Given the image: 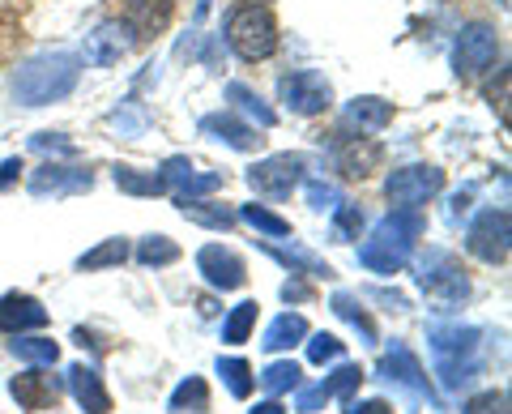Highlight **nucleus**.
I'll return each instance as SVG.
<instances>
[{
  "mask_svg": "<svg viewBox=\"0 0 512 414\" xmlns=\"http://www.w3.org/2000/svg\"><path fill=\"white\" fill-rule=\"evenodd\" d=\"M77 77H82V60L73 52H43L13 73V99L22 107L56 103L77 86Z\"/></svg>",
  "mask_w": 512,
  "mask_h": 414,
  "instance_id": "1",
  "label": "nucleus"
},
{
  "mask_svg": "<svg viewBox=\"0 0 512 414\" xmlns=\"http://www.w3.org/2000/svg\"><path fill=\"white\" fill-rule=\"evenodd\" d=\"M423 231H427V222L419 210H397L384 222H376L372 240L359 248V261L372 269V274H397V269L410 261L414 240H419Z\"/></svg>",
  "mask_w": 512,
  "mask_h": 414,
  "instance_id": "2",
  "label": "nucleus"
},
{
  "mask_svg": "<svg viewBox=\"0 0 512 414\" xmlns=\"http://www.w3.org/2000/svg\"><path fill=\"white\" fill-rule=\"evenodd\" d=\"M227 43L239 60H269L278 52V22L265 5H235L227 13Z\"/></svg>",
  "mask_w": 512,
  "mask_h": 414,
  "instance_id": "3",
  "label": "nucleus"
},
{
  "mask_svg": "<svg viewBox=\"0 0 512 414\" xmlns=\"http://www.w3.org/2000/svg\"><path fill=\"white\" fill-rule=\"evenodd\" d=\"M478 329H461V325H448V329H431V355H436V372L444 380V389H461L466 380H474L478 372Z\"/></svg>",
  "mask_w": 512,
  "mask_h": 414,
  "instance_id": "4",
  "label": "nucleus"
},
{
  "mask_svg": "<svg viewBox=\"0 0 512 414\" xmlns=\"http://www.w3.org/2000/svg\"><path fill=\"white\" fill-rule=\"evenodd\" d=\"M419 286L427 291V299H436V304H461V299H470L466 269L448 257V252H427L419 261Z\"/></svg>",
  "mask_w": 512,
  "mask_h": 414,
  "instance_id": "5",
  "label": "nucleus"
},
{
  "mask_svg": "<svg viewBox=\"0 0 512 414\" xmlns=\"http://www.w3.org/2000/svg\"><path fill=\"white\" fill-rule=\"evenodd\" d=\"M495 60H500V39H495V30L474 22L457 35L453 43V69L457 77H466V82H474V77H483L487 69H495Z\"/></svg>",
  "mask_w": 512,
  "mask_h": 414,
  "instance_id": "6",
  "label": "nucleus"
},
{
  "mask_svg": "<svg viewBox=\"0 0 512 414\" xmlns=\"http://www.w3.org/2000/svg\"><path fill=\"white\" fill-rule=\"evenodd\" d=\"M508 240H512L508 210H483L470 222V231H466V248L474 252L478 261H487V265H504L508 261V248H512Z\"/></svg>",
  "mask_w": 512,
  "mask_h": 414,
  "instance_id": "7",
  "label": "nucleus"
},
{
  "mask_svg": "<svg viewBox=\"0 0 512 414\" xmlns=\"http://www.w3.org/2000/svg\"><path fill=\"white\" fill-rule=\"evenodd\" d=\"M440 188H444V171L419 163V167L393 171L389 180H384V197H389L393 205H402V210H419V205H427Z\"/></svg>",
  "mask_w": 512,
  "mask_h": 414,
  "instance_id": "8",
  "label": "nucleus"
},
{
  "mask_svg": "<svg viewBox=\"0 0 512 414\" xmlns=\"http://www.w3.org/2000/svg\"><path fill=\"white\" fill-rule=\"evenodd\" d=\"M278 99L291 107L295 116H320V111H329V103H333V86L316 69H299L278 82Z\"/></svg>",
  "mask_w": 512,
  "mask_h": 414,
  "instance_id": "9",
  "label": "nucleus"
},
{
  "mask_svg": "<svg viewBox=\"0 0 512 414\" xmlns=\"http://www.w3.org/2000/svg\"><path fill=\"white\" fill-rule=\"evenodd\" d=\"M303 154H274V158H261L252 171H248V184H252V193H261V197H291V188L303 180Z\"/></svg>",
  "mask_w": 512,
  "mask_h": 414,
  "instance_id": "10",
  "label": "nucleus"
},
{
  "mask_svg": "<svg viewBox=\"0 0 512 414\" xmlns=\"http://www.w3.org/2000/svg\"><path fill=\"white\" fill-rule=\"evenodd\" d=\"M94 175L86 167H60V163H43L30 175V193L35 197H73V193H90Z\"/></svg>",
  "mask_w": 512,
  "mask_h": 414,
  "instance_id": "11",
  "label": "nucleus"
},
{
  "mask_svg": "<svg viewBox=\"0 0 512 414\" xmlns=\"http://www.w3.org/2000/svg\"><path fill=\"white\" fill-rule=\"evenodd\" d=\"M359 380H363V368H359V363H342V368L333 372L329 380H320V385L303 389V393L295 397V410H299V414H312V410H320V406H329L333 397H342V402L350 406V393H355Z\"/></svg>",
  "mask_w": 512,
  "mask_h": 414,
  "instance_id": "12",
  "label": "nucleus"
},
{
  "mask_svg": "<svg viewBox=\"0 0 512 414\" xmlns=\"http://www.w3.org/2000/svg\"><path fill=\"white\" fill-rule=\"evenodd\" d=\"M197 269L205 274V282L218 286V291H239V286L248 282L244 261H239L231 248H222V244H205L197 252Z\"/></svg>",
  "mask_w": 512,
  "mask_h": 414,
  "instance_id": "13",
  "label": "nucleus"
},
{
  "mask_svg": "<svg viewBox=\"0 0 512 414\" xmlns=\"http://www.w3.org/2000/svg\"><path fill=\"white\" fill-rule=\"evenodd\" d=\"M9 393L18 397L22 410H47V406L60 402L64 380L47 376V372H26V376H13V380H9Z\"/></svg>",
  "mask_w": 512,
  "mask_h": 414,
  "instance_id": "14",
  "label": "nucleus"
},
{
  "mask_svg": "<svg viewBox=\"0 0 512 414\" xmlns=\"http://www.w3.org/2000/svg\"><path fill=\"white\" fill-rule=\"evenodd\" d=\"M380 376H384V380H397V385H406V389H414V393H427L431 402H436L427 372L419 368V359H414L410 346H402V342H393V350L380 359Z\"/></svg>",
  "mask_w": 512,
  "mask_h": 414,
  "instance_id": "15",
  "label": "nucleus"
},
{
  "mask_svg": "<svg viewBox=\"0 0 512 414\" xmlns=\"http://www.w3.org/2000/svg\"><path fill=\"white\" fill-rule=\"evenodd\" d=\"M133 43H137V39L128 35L124 22H103V26L86 39V60H90V65H99V69H107V65H116V60H120Z\"/></svg>",
  "mask_w": 512,
  "mask_h": 414,
  "instance_id": "16",
  "label": "nucleus"
},
{
  "mask_svg": "<svg viewBox=\"0 0 512 414\" xmlns=\"http://www.w3.org/2000/svg\"><path fill=\"white\" fill-rule=\"evenodd\" d=\"M171 0H124V26L133 39H150L167 26Z\"/></svg>",
  "mask_w": 512,
  "mask_h": 414,
  "instance_id": "17",
  "label": "nucleus"
},
{
  "mask_svg": "<svg viewBox=\"0 0 512 414\" xmlns=\"http://www.w3.org/2000/svg\"><path fill=\"white\" fill-rule=\"evenodd\" d=\"M69 389H73L77 406H82L86 414H107L111 410V397L103 389V376L94 372V368H86V363H73V368H69Z\"/></svg>",
  "mask_w": 512,
  "mask_h": 414,
  "instance_id": "18",
  "label": "nucleus"
},
{
  "mask_svg": "<svg viewBox=\"0 0 512 414\" xmlns=\"http://www.w3.org/2000/svg\"><path fill=\"white\" fill-rule=\"evenodd\" d=\"M338 171L346 175V180H363V175H372L376 167H380V146L376 141H367V137H359V141H342L338 146Z\"/></svg>",
  "mask_w": 512,
  "mask_h": 414,
  "instance_id": "19",
  "label": "nucleus"
},
{
  "mask_svg": "<svg viewBox=\"0 0 512 414\" xmlns=\"http://www.w3.org/2000/svg\"><path fill=\"white\" fill-rule=\"evenodd\" d=\"M39 325H47V308L39 304V299H30V295H5L0 299V329L22 333V329H39Z\"/></svg>",
  "mask_w": 512,
  "mask_h": 414,
  "instance_id": "20",
  "label": "nucleus"
},
{
  "mask_svg": "<svg viewBox=\"0 0 512 414\" xmlns=\"http://www.w3.org/2000/svg\"><path fill=\"white\" fill-rule=\"evenodd\" d=\"M201 129L210 133V137H218V141H227L231 150H256V141H261V137H256V133L248 129L244 120H235L231 111H218V116H205V120H201Z\"/></svg>",
  "mask_w": 512,
  "mask_h": 414,
  "instance_id": "21",
  "label": "nucleus"
},
{
  "mask_svg": "<svg viewBox=\"0 0 512 414\" xmlns=\"http://www.w3.org/2000/svg\"><path fill=\"white\" fill-rule=\"evenodd\" d=\"M308 338V321H303L299 312H282L274 325L265 329V338H261V346L269 350V355H278V350H291L295 342H303Z\"/></svg>",
  "mask_w": 512,
  "mask_h": 414,
  "instance_id": "22",
  "label": "nucleus"
},
{
  "mask_svg": "<svg viewBox=\"0 0 512 414\" xmlns=\"http://www.w3.org/2000/svg\"><path fill=\"white\" fill-rule=\"evenodd\" d=\"M346 120L359 124V129H367V133H380L384 124L393 120V103L376 99V94H363V99H355V103L346 107Z\"/></svg>",
  "mask_w": 512,
  "mask_h": 414,
  "instance_id": "23",
  "label": "nucleus"
},
{
  "mask_svg": "<svg viewBox=\"0 0 512 414\" xmlns=\"http://www.w3.org/2000/svg\"><path fill=\"white\" fill-rule=\"evenodd\" d=\"M227 99H231L239 111H244V116H252L256 124H261V129H274V124H278L274 111H269V107L261 103V94L248 90L244 82H231V86H227Z\"/></svg>",
  "mask_w": 512,
  "mask_h": 414,
  "instance_id": "24",
  "label": "nucleus"
},
{
  "mask_svg": "<svg viewBox=\"0 0 512 414\" xmlns=\"http://www.w3.org/2000/svg\"><path fill=\"white\" fill-rule=\"evenodd\" d=\"M116 188H120V193H133V197L167 193L163 175H154V171H137V167H116Z\"/></svg>",
  "mask_w": 512,
  "mask_h": 414,
  "instance_id": "25",
  "label": "nucleus"
},
{
  "mask_svg": "<svg viewBox=\"0 0 512 414\" xmlns=\"http://www.w3.org/2000/svg\"><path fill=\"white\" fill-rule=\"evenodd\" d=\"M222 188V171H192V175H184L180 184L171 188L175 193V205H184V201H201V197H210V193H218Z\"/></svg>",
  "mask_w": 512,
  "mask_h": 414,
  "instance_id": "26",
  "label": "nucleus"
},
{
  "mask_svg": "<svg viewBox=\"0 0 512 414\" xmlns=\"http://www.w3.org/2000/svg\"><path fill=\"white\" fill-rule=\"evenodd\" d=\"M180 214H184L188 222H201V227H210V231H231V227H235V214H231V210H222V205L184 201V205H180Z\"/></svg>",
  "mask_w": 512,
  "mask_h": 414,
  "instance_id": "27",
  "label": "nucleus"
},
{
  "mask_svg": "<svg viewBox=\"0 0 512 414\" xmlns=\"http://www.w3.org/2000/svg\"><path fill=\"white\" fill-rule=\"evenodd\" d=\"M137 261L146 265V269L171 265V261H180V244L167 240V235H150V240H141V244H137Z\"/></svg>",
  "mask_w": 512,
  "mask_h": 414,
  "instance_id": "28",
  "label": "nucleus"
},
{
  "mask_svg": "<svg viewBox=\"0 0 512 414\" xmlns=\"http://www.w3.org/2000/svg\"><path fill=\"white\" fill-rule=\"evenodd\" d=\"M13 355H18L22 363H35V368H52V363L60 359V346L52 338H18L13 342Z\"/></svg>",
  "mask_w": 512,
  "mask_h": 414,
  "instance_id": "29",
  "label": "nucleus"
},
{
  "mask_svg": "<svg viewBox=\"0 0 512 414\" xmlns=\"http://www.w3.org/2000/svg\"><path fill=\"white\" fill-rule=\"evenodd\" d=\"M124 261H128V240H107V244H99L94 252H86V257L77 261V269L94 274V269H111V265H124Z\"/></svg>",
  "mask_w": 512,
  "mask_h": 414,
  "instance_id": "30",
  "label": "nucleus"
},
{
  "mask_svg": "<svg viewBox=\"0 0 512 414\" xmlns=\"http://www.w3.org/2000/svg\"><path fill=\"white\" fill-rule=\"evenodd\" d=\"M210 406V389H205V380L201 376H188L180 389L171 393V410H180V414H197V410H205Z\"/></svg>",
  "mask_w": 512,
  "mask_h": 414,
  "instance_id": "31",
  "label": "nucleus"
},
{
  "mask_svg": "<svg viewBox=\"0 0 512 414\" xmlns=\"http://www.w3.org/2000/svg\"><path fill=\"white\" fill-rule=\"evenodd\" d=\"M333 312H338L346 325H355V329L363 333V342H376V325H372V316H367V312H363V308H359V304H355V299H350L346 291L333 295Z\"/></svg>",
  "mask_w": 512,
  "mask_h": 414,
  "instance_id": "32",
  "label": "nucleus"
},
{
  "mask_svg": "<svg viewBox=\"0 0 512 414\" xmlns=\"http://www.w3.org/2000/svg\"><path fill=\"white\" fill-rule=\"evenodd\" d=\"M252 325H256V304H252V299H248V304H235L231 316H227V325H222V342H231V346L248 342Z\"/></svg>",
  "mask_w": 512,
  "mask_h": 414,
  "instance_id": "33",
  "label": "nucleus"
},
{
  "mask_svg": "<svg viewBox=\"0 0 512 414\" xmlns=\"http://www.w3.org/2000/svg\"><path fill=\"white\" fill-rule=\"evenodd\" d=\"M265 252H269L274 261H282L286 269H303V274H312V278H333V269H329L325 261L308 257V252H286V248H274V244H265Z\"/></svg>",
  "mask_w": 512,
  "mask_h": 414,
  "instance_id": "34",
  "label": "nucleus"
},
{
  "mask_svg": "<svg viewBox=\"0 0 512 414\" xmlns=\"http://www.w3.org/2000/svg\"><path fill=\"white\" fill-rule=\"evenodd\" d=\"M299 380H303V372H299V363H291V359H282V363H269V368L261 372V385H265L269 393L299 389Z\"/></svg>",
  "mask_w": 512,
  "mask_h": 414,
  "instance_id": "35",
  "label": "nucleus"
},
{
  "mask_svg": "<svg viewBox=\"0 0 512 414\" xmlns=\"http://www.w3.org/2000/svg\"><path fill=\"white\" fill-rule=\"evenodd\" d=\"M239 218H244L248 227H256L261 235H278V240H282V235H291V222L278 218V214H269L265 205H244V210H239Z\"/></svg>",
  "mask_w": 512,
  "mask_h": 414,
  "instance_id": "36",
  "label": "nucleus"
},
{
  "mask_svg": "<svg viewBox=\"0 0 512 414\" xmlns=\"http://www.w3.org/2000/svg\"><path fill=\"white\" fill-rule=\"evenodd\" d=\"M359 231H363V210L359 205L338 201V214H333V240L350 244V240H359Z\"/></svg>",
  "mask_w": 512,
  "mask_h": 414,
  "instance_id": "37",
  "label": "nucleus"
},
{
  "mask_svg": "<svg viewBox=\"0 0 512 414\" xmlns=\"http://www.w3.org/2000/svg\"><path fill=\"white\" fill-rule=\"evenodd\" d=\"M218 376L227 380L231 397H248L252 393V368L244 359H218Z\"/></svg>",
  "mask_w": 512,
  "mask_h": 414,
  "instance_id": "38",
  "label": "nucleus"
},
{
  "mask_svg": "<svg viewBox=\"0 0 512 414\" xmlns=\"http://www.w3.org/2000/svg\"><path fill=\"white\" fill-rule=\"evenodd\" d=\"M342 342L333 338V333H312V342H308V359L312 363H329V359H342Z\"/></svg>",
  "mask_w": 512,
  "mask_h": 414,
  "instance_id": "39",
  "label": "nucleus"
},
{
  "mask_svg": "<svg viewBox=\"0 0 512 414\" xmlns=\"http://www.w3.org/2000/svg\"><path fill=\"white\" fill-rule=\"evenodd\" d=\"M466 414H508V393H504V389H487V393H478V397H470Z\"/></svg>",
  "mask_w": 512,
  "mask_h": 414,
  "instance_id": "40",
  "label": "nucleus"
},
{
  "mask_svg": "<svg viewBox=\"0 0 512 414\" xmlns=\"http://www.w3.org/2000/svg\"><path fill=\"white\" fill-rule=\"evenodd\" d=\"M308 205L312 210H333V205H338V188L333 184H308Z\"/></svg>",
  "mask_w": 512,
  "mask_h": 414,
  "instance_id": "41",
  "label": "nucleus"
},
{
  "mask_svg": "<svg viewBox=\"0 0 512 414\" xmlns=\"http://www.w3.org/2000/svg\"><path fill=\"white\" fill-rule=\"evenodd\" d=\"M30 146L43 150V154H73V146H69V141H60V133H39Z\"/></svg>",
  "mask_w": 512,
  "mask_h": 414,
  "instance_id": "42",
  "label": "nucleus"
},
{
  "mask_svg": "<svg viewBox=\"0 0 512 414\" xmlns=\"http://www.w3.org/2000/svg\"><path fill=\"white\" fill-rule=\"evenodd\" d=\"M18 175H22V158H5V163H0V188H9Z\"/></svg>",
  "mask_w": 512,
  "mask_h": 414,
  "instance_id": "43",
  "label": "nucleus"
},
{
  "mask_svg": "<svg viewBox=\"0 0 512 414\" xmlns=\"http://www.w3.org/2000/svg\"><path fill=\"white\" fill-rule=\"evenodd\" d=\"M350 414H393L384 402H350Z\"/></svg>",
  "mask_w": 512,
  "mask_h": 414,
  "instance_id": "44",
  "label": "nucleus"
},
{
  "mask_svg": "<svg viewBox=\"0 0 512 414\" xmlns=\"http://www.w3.org/2000/svg\"><path fill=\"white\" fill-rule=\"evenodd\" d=\"M312 291H308V286H303V282H286L282 286V299H286V304H291V299H308Z\"/></svg>",
  "mask_w": 512,
  "mask_h": 414,
  "instance_id": "45",
  "label": "nucleus"
},
{
  "mask_svg": "<svg viewBox=\"0 0 512 414\" xmlns=\"http://www.w3.org/2000/svg\"><path fill=\"white\" fill-rule=\"evenodd\" d=\"M252 414H286V406H282V402H261Z\"/></svg>",
  "mask_w": 512,
  "mask_h": 414,
  "instance_id": "46",
  "label": "nucleus"
}]
</instances>
